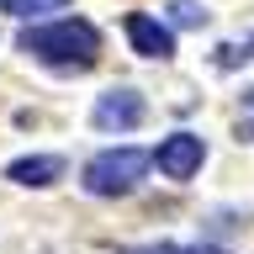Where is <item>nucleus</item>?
I'll list each match as a JSON object with an SVG mask.
<instances>
[{
	"mask_svg": "<svg viewBox=\"0 0 254 254\" xmlns=\"http://www.w3.org/2000/svg\"><path fill=\"white\" fill-rule=\"evenodd\" d=\"M201 159H206V143L196 132H175V138H164L154 148V164H159L164 180H190V175L201 170Z\"/></svg>",
	"mask_w": 254,
	"mask_h": 254,
	"instance_id": "7ed1b4c3",
	"label": "nucleus"
},
{
	"mask_svg": "<svg viewBox=\"0 0 254 254\" xmlns=\"http://www.w3.org/2000/svg\"><path fill=\"white\" fill-rule=\"evenodd\" d=\"M122 254H222V249H180V244H143V249H122Z\"/></svg>",
	"mask_w": 254,
	"mask_h": 254,
	"instance_id": "9b49d317",
	"label": "nucleus"
},
{
	"mask_svg": "<svg viewBox=\"0 0 254 254\" xmlns=\"http://www.w3.org/2000/svg\"><path fill=\"white\" fill-rule=\"evenodd\" d=\"M148 164H154V154H143V148H106L85 164V190L90 196H127Z\"/></svg>",
	"mask_w": 254,
	"mask_h": 254,
	"instance_id": "f03ea898",
	"label": "nucleus"
},
{
	"mask_svg": "<svg viewBox=\"0 0 254 254\" xmlns=\"http://www.w3.org/2000/svg\"><path fill=\"white\" fill-rule=\"evenodd\" d=\"M244 59H254V37H249V43H222L217 48V64H222V69H238Z\"/></svg>",
	"mask_w": 254,
	"mask_h": 254,
	"instance_id": "1a4fd4ad",
	"label": "nucleus"
},
{
	"mask_svg": "<svg viewBox=\"0 0 254 254\" xmlns=\"http://www.w3.org/2000/svg\"><path fill=\"white\" fill-rule=\"evenodd\" d=\"M90 122L101 127V132H132V127L143 122V95L127 90V85H117V90H106L101 101H95Z\"/></svg>",
	"mask_w": 254,
	"mask_h": 254,
	"instance_id": "20e7f679",
	"label": "nucleus"
},
{
	"mask_svg": "<svg viewBox=\"0 0 254 254\" xmlns=\"http://www.w3.org/2000/svg\"><path fill=\"white\" fill-rule=\"evenodd\" d=\"M122 27H127V43L138 48L143 59H170V53H175V32L164 27V21H154V16L132 11V16L122 21Z\"/></svg>",
	"mask_w": 254,
	"mask_h": 254,
	"instance_id": "39448f33",
	"label": "nucleus"
},
{
	"mask_svg": "<svg viewBox=\"0 0 254 254\" xmlns=\"http://www.w3.org/2000/svg\"><path fill=\"white\" fill-rule=\"evenodd\" d=\"M16 48L32 53L37 64H48V69L79 74V69H90V64L101 59V32H95L90 21H79V16H59V21H48V27H27Z\"/></svg>",
	"mask_w": 254,
	"mask_h": 254,
	"instance_id": "f257e3e1",
	"label": "nucleus"
},
{
	"mask_svg": "<svg viewBox=\"0 0 254 254\" xmlns=\"http://www.w3.org/2000/svg\"><path fill=\"white\" fill-rule=\"evenodd\" d=\"M238 138L254 143V85L244 90V106H238Z\"/></svg>",
	"mask_w": 254,
	"mask_h": 254,
	"instance_id": "9d476101",
	"label": "nucleus"
},
{
	"mask_svg": "<svg viewBox=\"0 0 254 254\" xmlns=\"http://www.w3.org/2000/svg\"><path fill=\"white\" fill-rule=\"evenodd\" d=\"M69 0H0V11L5 16H21V21H32V16H48V11H64Z\"/></svg>",
	"mask_w": 254,
	"mask_h": 254,
	"instance_id": "0eeeda50",
	"label": "nucleus"
},
{
	"mask_svg": "<svg viewBox=\"0 0 254 254\" xmlns=\"http://www.w3.org/2000/svg\"><path fill=\"white\" fill-rule=\"evenodd\" d=\"M170 21L175 27H206V5L201 0H170Z\"/></svg>",
	"mask_w": 254,
	"mask_h": 254,
	"instance_id": "6e6552de",
	"label": "nucleus"
},
{
	"mask_svg": "<svg viewBox=\"0 0 254 254\" xmlns=\"http://www.w3.org/2000/svg\"><path fill=\"white\" fill-rule=\"evenodd\" d=\"M64 175V159L59 154H27V159H16V164H5V180H16V186H53Z\"/></svg>",
	"mask_w": 254,
	"mask_h": 254,
	"instance_id": "423d86ee",
	"label": "nucleus"
}]
</instances>
